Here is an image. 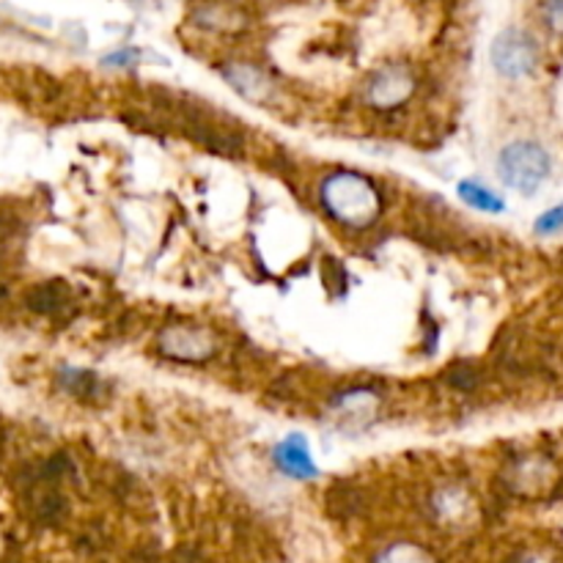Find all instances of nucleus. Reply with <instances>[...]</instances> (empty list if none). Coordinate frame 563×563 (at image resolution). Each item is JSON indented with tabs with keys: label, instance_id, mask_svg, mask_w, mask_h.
I'll return each mask as SVG.
<instances>
[{
	"label": "nucleus",
	"instance_id": "7",
	"mask_svg": "<svg viewBox=\"0 0 563 563\" xmlns=\"http://www.w3.org/2000/svg\"><path fill=\"white\" fill-rule=\"evenodd\" d=\"M223 75L234 86V91H240L245 99H253V102H264L269 97V91H273L269 77L253 64H229L223 69Z\"/></svg>",
	"mask_w": 563,
	"mask_h": 563
},
{
	"label": "nucleus",
	"instance_id": "6",
	"mask_svg": "<svg viewBox=\"0 0 563 563\" xmlns=\"http://www.w3.org/2000/svg\"><path fill=\"white\" fill-rule=\"evenodd\" d=\"M159 350L176 361H207L214 352V344L201 328H168L159 339Z\"/></svg>",
	"mask_w": 563,
	"mask_h": 563
},
{
	"label": "nucleus",
	"instance_id": "11",
	"mask_svg": "<svg viewBox=\"0 0 563 563\" xmlns=\"http://www.w3.org/2000/svg\"><path fill=\"white\" fill-rule=\"evenodd\" d=\"M132 58H135V49H121L119 55H110L108 64L110 66H124V64H130Z\"/></svg>",
	"mask_w": 563,
	"mask_h": 563
},
{
	"label": "nucleus",
	"instance_id": "4",
	"mask_svg": "<svg viewBox=\"0 0 563 563\" xmlns=\"http://www.w3.org/2000/svg\"><path fill=\"white\" fill-rule=\"evenodd\" d=\"M416 91V80H412V71L407 66L394 64L379 69L377 75L368 80V102L379 110H394L399 104H405L407 99Z\"/></svg>",
	"mask_w": 563,
	"mask_h": 563
},
{
	"label": "nucleus",
	"instance_id": "9",
	"mask_svg": "<svg viewBox=\"0 0 563 563\" xmlns=\"http://www.w3.org/2000/svg\"><path fill=\"white\" fill-rule=\"evenodd\" d=\"M533 229H537V234H555V231H561L563 229V203L539 214Z\"/></svg>",
	"mask_w": 563,
	"mask_h": 563
},
{
	"label": "nucleus",
	"instance_id": "8",
	"mask_svg": "<svg viewBox=\"0 0 563 563\" xmlns=\"http://www.w3.org/2000/svg\"><path fill=\"white\" fill-rule=\"evenodd\" d=\"M456 196H460L462 201H465L471 209H478V212L498 214V212H504V209H506L504 198H500L498 192L489 190L487 185H482V181H476V179L460 181V185H456Z\"/></svg>",
	"mask_w": 563,
	"mask_h": 563
},
{
	"label": "nucleus",
	"instance_id": "10",
	"mask_svg": "<svg viewBox=\"0 0 563 563\" xmlns=\"http://www.w3.org/2000/svg\"><path fill=\"white\" fill-rule=\"evenodd\" d=\"M544 20L553 31L563 33V0H548L544 3Z\"/></svg>",
	"mask_w": 563,
	"mask_h": 563
},
{
	"label": "nucleus",
	"instance_id": "3",
	"mask_svg": "<svg viewBox=\"0 0 563 563\" xmlns=\"http://www.w3.org/2000/svg\"><path fill=\"white\" fill-rule=\"evenodd\" d=\"M537 44L528 33L509 27L500 33L493 42V66L509 80H520V77L531 75L537 69Z\"/></svg>",
	"mask_w": 563,
	"mask_h": 563
},
{
	"label": "nucleus",
	"instance_id": "5",
	"mask_svg": "<svg viewBox=\"0 0 563 563\" xmlns=\"http://www.w3.org/2000/svg\"><path fill=\"white\" fill-rule=\"evenodd\" d=\"M273 460L280 473L297 478V482H308V478L319 476V467L311 454V445H308V440L302 438V434H289L286 440H280V443L275 445Z\"/></svg>",
	"mask_w": 563,
	"mask_h": 563
},
{
	"label": "nucleus",
	"instance_id": "1",
	"mask_svg": "<svg viewBox=\"0 0 563 563\" xmlns=\"http://www.w3.org/2000/svg\"><path fill=\"white\" fill-rule=\"evenodd\" d=\"M319 201L335 223L346 229H366L379 218L383 198L374 181L357 170H333L319 185Z\"/></svg>",
	"mask_w": 563,
	"mask_h": 563
},
{
	"label": "nucleus",
	"instance_id": "2",
	"mask_svg": "<svg viewBox=\"0 0 563 563\" xmlns=\"http://www.w3.org/2000/svg\"><path fill=\"white\" fill-rule=\"evenodd\" d=\"M498 174L506 187L522 192V196H531L548 181L550 157L539 143L515 141L500 152Z\"/></svg>",
	"mask_w": 563,
	"mask_h": 563
}]
</instances>
